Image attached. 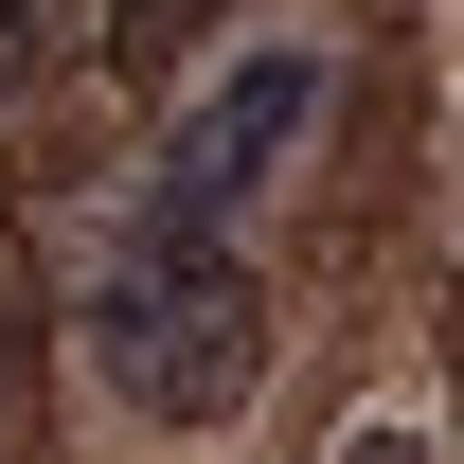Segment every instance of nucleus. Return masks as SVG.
<instances>
[{"label": "nucleus", "instance_id": "obj_1", "mask_svg": "<svg viewBox=\"0 0 464 464\" xmlns=\"http://www.w3.org/2000/svg\"><path fill=\"white\" fill-rule=\"evenodd\" d=\"M90 375H108L125 411H161V429H215V411L268 393V286L232 268L215 232L143 215L108 268H90Z\"/></svg>", "mask_w": 464, "mask_h": 464}, {"label": "nucleus", "instance_id": "obj_2", "mask_svg": "<svg viewBox=\"0 0 464 464\" xmlns=\"http://www.w3.org/2000/svg\"><path fill=\"white\" fill-rule=\"evenodd\" d=\"M322 108H340V54H322V36H268V54H232L215 90L161 125V197H143V215H179V232H232L250 197H268V179L304 161V143H322Z\"/></svg>", "mask_w": 464, "mask_h": 464}, {"label": "nucleus", "instance_id": "obj_3", "mask_svg": "<svg viewBox=\"0 0 464 464\" xmlns=\"http://www.w3.org/2000/svg\"><path fill=\"white\" fill-rule=\"evenodd\" d=\"M197 18H215V0H125V18H108V54H125V72H161Z\"/></svg>", "mask_w": 464, "mask_h": 464}, {"label": "nucleus", "instance_id": "obj_4", "mask_svg": "<svg viewBox=\"0 0 464 464\" xmlns=\"http://www.w3.org/2000/svg\"><path fill=\"white\" fill-rule=\"evenodd\" d=\"M36 54H54V0H0V90H18Z\"/></svg>", "mask_w": 464, "mask_h": 464}, {"label": "nucleus", "instance_id": "obj_5", "mask_svg": "<svg viewBox=\"0 0 464 464\" xmlns=\"http://www.w3.org/2000/svg\"><path fill=\"white\" fill-rule=\"evenodd\" d=\"M340 464H429V429H393V411H375V429H357Z\"/></svg>", "mask_w": 464, "mask_h": 464}, {"label": "nucleus", "instance_id": "obj_6", "mask_svg": "<svg viewBox=\"0 0 464 464\" xmlns=\"http://www.w3.org/2000/svg\"><path fill=\"white\" fill-rule=\"evenodd\" d=\"M0 429H18V268H0Z\"/></svg>", "mask_w": 464, "mask_h": 464}]
</instances>
